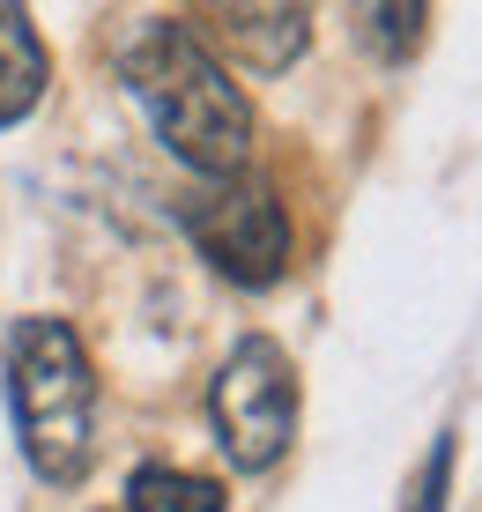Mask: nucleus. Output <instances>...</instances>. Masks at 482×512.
<instances>
[{
    "label": "nucleus",
    "mask_w": 482,
    "mask_h": 512,
    "mask_svg": "<svg viewBox=\"0 0 482 512\" xmlns=\"http://www.w3.org/2000/svg\"><path fill=\"white\" fill-rule=\"evenodd\" d=\"M119 75L149 104L156 134H164V149L178 164H193L201 179H238L245 171V156H253V104L208 60L193 23H178V15L141 23L127 52H119Z\"/></svg>",
    "instance_id": "nucleus-1"
},
{
    "label": "nucleus",
    "mask_w": 482,
    "mask_h": 512,
    "mask_svg": "<svg viewBox=\"0 0 482 512\" xmlns=\"http://www.w3.org/2000/svg\"><path fill=\"white\" fill-rule=\"evenodd\" d=\"M8 401H15V431H23V461L45 483H82L97 461V379H89V349L67 320L15 327L8 342Z\"/></svg>",
    "instance_id": "nucleus-2"
},
{
    "label": "nucleus",
    "mask_w": 482,
    "mask_h": 512,
    "mask_svg": "<svg viewBox=\"0 0 482 512\" xmlns=\"http://www.w3.org/2000/svg\"><path fill=\"white\" fill-rule=\"evenodd\" d=\"M208 416H216V446L230 468L267 475L297 438V372L282 357V342L245 334L223 357L216 386H208Z\"/></svg>",
    "instance_id": "nucleus-3"
},
{
    "label": "nucleus",
    "mask_w": 482,
    "mask_h": 512,
    "mask_svg": "<svg viewBox=\"0 0 482 512\" xmlns=\"http://www.w3.org/2000/svg\"><path fill=\"white\" fill-rule=\"evenodd\" d=\"M186 231L238 290H267V282L290 275V216L253 179H223L216 193L186 201Z\"/></svg>",
    "instance_id": "nucleus-4"
},
{
    "label": "nucleus",
    "mask_w": 482,
    "mask_h": 512,
    "mask_svg": "<svg viewBox=\"0 0 482 512\" xmlns=\"http://www.w3.org/2000/svg\"><path fill=\"white\" fill-rule=\"evenodd\" d=\"M201 23H208V38H216L223 52H238V60L260 67V75L290 67L297 52H305V38H312L305 8H208Z\"/></svg>",
    "instance_id": "nucleus-5"
},
{
    "label": "nucleus",
    "mask_w": 482,
    "mask_h": 512,
    "mask_svg": "<svg viewBox=\"0 0 482 512\" xmlns=\"http://www.w3.org/2000/svg\"><path fill=\"white\" fill-rule=\"evenodd\" d=\"M38 97H45V38L30 30L23 8H0V127H15Z\"/></svg>",
    "instance_id": "nucleus-6"
},
{
    "label": "nucleus",
    "mask_w": 482,
    "mask_h": 512,
    "mask_svg": "<svg viewBox=\"0 0 482 512\" xmlns=\"http://www.w3.org/2000/svg\"><path fill=\"white\" fill-rule=\"evenodd\" d=\"M127 512H230L223 490L208 475H186V468H134L127 475Z\"/></svg>",
    "instance_id": "nucleus-7"
},
{
    "label": "nucleus",
    "mask_w": 482,
    "mask_h": 512,
    "mask_svg": "<svg viewBox=\"0 0 482 512\" xmlns=\"http://www.w3.org/2000/svg\"><path fill=\"white\" fill-rule=\"evenodd\" d=\"M423 23H431V8H364V30H371V45L386 52V60H401V52H416V38H423Z\"/></svg>",
    "instance_id": "nucleus-8"
},
{
    "label": "nucleus",
    "mask_w": 482,
    "mask_h": 512,
    "mask_svg": "<svg viewBox=\"0 0 482 512\" xmlns=\"http://www.w3.org/2000/svg\"><path fill=\"white\" fill-rule=\"evenodd\" d=\"M453 431H438V446H431V461H423L416 475V490H408V512H445V498H453Z\"/></svg>",
    "instance_id": "nucleus-9"
}]
</instances>
